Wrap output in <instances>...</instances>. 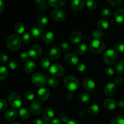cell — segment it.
Listing matches in <instances>:
<instances>
[{"mask_svg": "<svg viewBox=\"0 0 124 124\" xmlns=\"http://www.w3.org/2000/svg\"><path fill=\"white\" fill-rule=\"evenodd\" d=\"M85 111L84 109H82V110H80V112H79V116L81 117H85Z\"/></svg>", "mask_w": 124, "mask_h": 124, "instance_id": "6125c7cd", "label": "cell"}, {"mask_svg": "<svg viewBox=\"0 0 124 124\" xmlns=\"http://www.w3.org/2000/svg\"><path fill=\"white\" fill-rule=\"evenodd\" d=\"M50 61L47 57H43L41 60V66L43 69H47L50 66Z\"/></svg>", "mask_w": 124, "mask_h": 124, "instance_id": "74e56055", "label": "cell"}, {"mask_svg": "<svg viewBox=\"0 0 124 124\" xmlns=\"http://www.w3.org/2000/svg\"><path fill=\"white\" fill-rule=\"evenodd\" d=\"M103 59L107 65H113L117 59V53L115 49H109L103 54Z\"/></svg>", "mask_w": 124, "mask_h": 124, "instance_id": "3957f363", "label": "cell"}, {"mask_svg": "<svg viewBox=\"0 0 124 124\" xmlns=\"http://www.w3.org/2000/svg\"><path fill=\"white\" fill-rule=\"evenodd\" d=\"M82 86L86 91L92 92L95 87V83L90 78H85L82 81Z\"/></svg>", "mask_w": 124, "mask_h": 124, "instance_id": "7c38bea8", "label": "cell"}, {"mask_svg": "<svg viewBox=\"0 0 124 124\" xmlns=\"http://www.w3.org/2000/svg\"><path fill=\"white\" fill-rule=\"evenodd\" d=\"M8 76V70L4 66H0V81L5 79Z\"/></svg>", "mask_w": 124, "mask_h": 124, "instance_id": "d590c367", "label": "cell"}, {"mask_svg": "<svg viewBox=\"0 0 124 124\" xmlns=\"http://www.w3.org/2000/svg\"><path fill=\"white\" fill-rule=\"evenodd\" d=\"M73 98V93L71 92H67L65 94V99H66V100L70 101L72 100Z\"/></svg>", "mask_w": 124, "mask_h": 124, "instance_id": "11a10c76", "label": "cell"}, {"mask_svg": "<svg viewBox=\"0 0 124 124\" xmlns=\"http://www.w3.org/2000/svg\"><path fill=\"white\" fill-rule=\"evenodd\" d=\"M99 110H100L99 107L96 104H93V105H90L88 107L87 112H88V114L90 116H94L95 115H98V113L99 112Z\"/></svg>", "mask_w": 124, "mask_h": 124, "instance_id": "484cf974", "label": "cell"}, {"mask_svg": "<svg viewBox=\"0 0 124 124\" xmlns=\"http://www.w3.org/2000/svg\"><path fill=\"white\" fill-rule=\"evenodd\" d=\"M9 105L14 108H18L22 105V99L20 94L16 92H12L8 97Z\"/></svg>", "mask_w": 124, "mask_h": 124, "instance_id": "5b68a950", "label": "cell"}, {"mask_svg": "<svg viewBox=\"0 0 124 124\" xmlns=\"http://www.w3.org/2000/svg\"><path fill=\"white\" fill-rule=\"evenodd\" d=\"M116 71L119 74L124 73V60H120L116 63L115 67Z\"/></svg>", "mask_w": 124, "mask_h": 124, "instance_id": "f1b7e54d", "label": "cell"}, {"mask_svg": "<svg viewBox=\"0 0 124 124\" xmlns=\"http://www.w3.org/2000/svg\"><path fill=\"white\" fill-rule=\"evenodd\" d=\"M61 55V50L59 48L56 46H54L50 49L49 52V56L53 60H56L59 59Z\"/></svg>", "mask_w": 124, "mask_h": 124, "instance_id": "ffe728a7", "label": "cell"}, {"mask_svg": "<svg viewBox=\"0 0 124 124\" xmlns=\"http://www.w3.org/2000/svg\"><path fill=\"white\" fill-rule=\"evenodd\" d=\"M24 96H25V99H26L27 101H32L34 99V98H35L34 93L30 90L27 91V92L25 93Z\"/></svg>", "mask_w": 124, "mask_h": 124, "instance_id": "7bdbcfd3", "label": "cell"}, {"mask_svg": "<svg viewBox=\"0 0 124 124\" xmlns=\"http://www.w3.org/2000/svg\"><path fill=\"white\" fill-rule=\"evenodd\" d=\"M19 116L23 119H27L30 116V113L26 108H21L19 111Z\"/></svg>", "mask_w": 124, "mask_h": 124, "instance_id": "8d00e7d4", "label": "cell"}, {"mask_svg": "<svg viewBox=\"0 0 124 124\" xmlns=\"http://www.w3.org/2000/svg\"><path fill=\"white\" fill-rule=\"evenodd\" d=\"M90 99V95L87 92H84L79 94L78 96V101L80 102H87Z\"/></svg>", "mask_w": 124, "mask_h": 124, "instance_id": "1f68e13d", "label": "cell"}, {"mask_svg": "<svg viewBox=\"0 0 124 124\" xmlns=\"http://www.w3.org/2000/svg\"><path fill=\"white\" fill-rule=\"evenodd\" d=\"M29 56L28 53H27L26 52H23L21 54H20V59H21V61H27L29 60Z\"/></svg>", "mask_w": 124, "mask_h": 124, "instance_id": "816d5d0a", "label": "cell"}, {"mask_svg": "<svg viewBox=\"0 0 124 124\" xmlns=\"http://www.w3.org/2000/svg\"><path fill=\"white\" fill-rule=\"evenodd\" d=\"M87 52V46L85 44H81L76 48V53L79 55H83Z\"/></svg>", "mask_w": 124, "mask_h": 124, "instance_id": "f546056e", "label": "cell"}, {"mask_svg": "<svg viewBox=\"0 0 124 124\" xmlns=\"http://www.w3.org/2000/svg\"><path fill=\"white\" fill-rule=\"evenodd\" d=\"M114 70L111 67H107L105 69V73L107 76H112L114 75Z\"/></svg>", "mask_w": 124, "mask_h": 124, "instance_id": "f5cc1de1", "label": "cell"}, {"mask_svg": "<svg viewBox=\"0 0 124 124\" xmlns=\"http://www.w3.org/2000/svg\"><path fill=\"white\" fill-rule=\"evenodd\" d=\"M110 124H124V117L121 115H117L111 119Z\"/></svg>", "mask_w": 124, "mask_h": 124, "instance_id": "836d02e7", "label": "cell"}, {"mask_svg": "<svg viewBox=\"0 0 124 124\" xmlns=\"http://www.w3.org/2000/svg\"><path fill=\"white\" fill-rule=\"evenodd\" d=\"M50 124H62L61 121L59 119H54L52 120L51 121Z\"/></svg>", "mask_w": 124, "mask_h": 124, "instance_id": "91938a15", "label": "cell"}, {"mask_svg": "<svg viewBox=\"0 0 124 124\" xmlns=\"http://www.w3.org/2000/svg\"><path fill=\"white\" fill-rule=\"evenodd\" d=\"M17 111L14 109H10V110H7L6 111V114H5V118L7 121H13L16 119L17 117Z\"/></svg>", "mask_w": 124, "mask_h": 124, "instance_id": "603a6c76", "label": "cell"}, {"mask_svg": "<svg viewBox=\"0 0 124 124\" xmlns=\"http://www.w3.org/2000/svg\"><path fill=\"white\" fill-rule=\"evenodd\" d=\"M8 61V56L6 53L2 52L0 53V62L1 64H6Z\"/></svg>", "mask_w": 124, "mask_h": 124, "instance_id": "7dc6e473", "label": "cell"}, {"mask_svg": "<svg viewBox=\"0 0 124 124\" xmlns=\"http://www.w3.org/2000/svg\"><path fill=\"white\" fill-rule=\"evenodd\" d=\"M43 105L40 102L33 101L30 106V110L34 115H38L43 111Z\"/></svg>", "mask_w": 124, "mask_h": 124, "instance_id": "9c48e42d", "label": "cell"}, {"mask_svg": "<svg viewBox=\"0 0 124 124\" xmlns=\"http://www.w3.org/2000/svg\"><path fill=\"white\" fill-rule=\"evenodd\" d=\"M0 124H1V122H0Z\"/></svg>", "mask_w": 124, "mask_h": 124, "instance_id": "03108f58", "label": "cell"}, {"mask_svg": "<svg viewBox=\"0 0 124 124\" xmlns=\"http://www.w3.org/2000/svg\"><path fill=\"white\" fill-rule=\"evenodd\" d=\"M64 83L65 87L70 92H74L76 90L79 86V80L75 76L72 75L66 76L64 80Z\"/></svg>", "mask_w": 124, "mask_h": 124, "instance_id": "7a4b0ae2", "label": "cell"}, {"mask_svg": "<svg viewBox=\"0 0 124 124\" xmlns=\"http://www.w3.org/2000/svg\"><path fill=\"white\" fill-rule=\"evenodd\" d=\"M31 39H32V36H31V34L29 33H25L22 36V40L25 42H30Z\"/></svg>", "mask_w": 124, "mask_h": 124, "instance_id": "bcb514c9", "label": "cell"}, {"mask_svg": "<svg viewBox=\"0 0 124 124\" xmlns=\"http://www.w3.org/2000/svg\"><path fill=\"white\" fill-rule=\"evenodd\" d=\"M50 95V91L46 88H41L38 92V97L39 100L45 101L48 99Z\"/></svg>", "mask_w": 124, "mask_h": 124, "instance_id": "2e32d148", "label": "cell"}, {"mask_svg": "<svg viewBox=\"0 0 124 124\" xmlns=\"http://www.w3.org/2000/svg\"><path fill=\"white\" fill-rule=\"evenodd\" d=\"M47 81L46 77L41 73H35L31 76V82L36 87H43Z\"/></svg>", "mask_w": 124, "mask_h": 124, "instance_id": "8992f818", "label": "cell"}, {"mask_svg": "<svg viewBox=\"0 0 124 124\" xmlns=\"http://www.w3.org/2000/svg\"><path fill=\"white\" fill-rule=\"evenodd\" d=\"M47 83L48 85L51 88H56L59 85V81L56 78L51 77L48 79Z\"/></svg>", "mask_w": 124, "mask_h": 124, "instance_id": "4dcf8cb0", "label": "cell"}, {"mask_svg": "<svg viewBox=\"0 0 124 124\" xmlns=\"http://www.w3.org/2000/svg\"><path fill=\"white\" fill-rule=\"evenodd\" d=\"M65 61L69 65L74 66L77 65L79 59L76 54L74 53H68L65 56Z\"/></svg>", "mask_w": 124, "mask_h": 124, "instance_id": "8fae6325", "label": "cell"}, {"mask_svg": "<svg viewBox=\"0 0 124 124\" xmlns=\"http://www.w3.org/2000/svg\"><path fill=\"white\" fill-rule=\"evenodd\" d=\"M97 27L101 30H107L110 27V24L105 19H100L98 21L96 24Z\"/></svg>", "mask_w": 124, "mask_h": 124, "instance_id": "d4e9b609", "label": "cell"}, {"mask_svg": "<svg viewBox=\"0 0 124 124\" xmlns=\"http://www.w3.org/2000/svg\"><path fill=\"white\" fill-rule=\"evenodd\" d=\"M49 71L53 76L56 77H61L65 74V70L62 65L54 64L50 67Z\"/></svg>", "mask_w": 124, "mask_h": 124, "instance_id": "ba28073f", "label": "cell"}, {"mask_svg": "<svg viewBox=\"0 0 124 124\" xmlns=\"http://www.w3.org/2000/svg\"><path fill=\"white\" fill-rule=\"evenodd\" d=\"M59 120L64 123H67L69 122V116L65 113H62L59 115Z\"/></svg>", "mask_w": 124, "mask_h": 124, "instance_id": "c3c4849f", "label": "cell"}, {"mask_svg": "<svg viewBox=\"0 0 124 124\" xmlns=\"http://www.w3.org/2000/svg\"><path fill=\"white\" fill-rule=\"evenodd\" d=\"M67 124H81V123L76 120H71V121H69Z\"/></svg>", "mask_w": 124, "mask_h": 124, "instance_id": "94428289", "label": "cell"}, {"mask_svg": "<svg viewBox=\"0 0 124 124\" xmlns=\"http://www.w3.org/2000/svg\"><path fill=\"white\" fill-rule=\"evenodd\" d=\"M87 70V67L84 63H80L78 64L76 66V70L80 73H84Z\"/></svg>", "mask_w": 124, "mask_h": 124, "instance_id": "b9f144b4", "label": "cell"}, {"mask_svg": "<svg viewBox=\"0 0 124 124\" xmlns=\"http://www.w3.org/2000/svg\"><path fill=\"white\" fill-rule=\"evenodd\" d=\"M42 39L45 43L47 44H50L54 41V35L51 31H47L44 33Z\"/></svg>", "mask_w": 124, "mask_h": 124, "instance_id": "cb8c5ba5", "label": "cell"}, {"mask_svg": "<svg viewBox=\"0 0 124 124\" xmlns=\"http://www.w3.org/2000/svg\"><path fill=\"white\" fill-rule=\"evenodd\" d=\"M44 31L42 27L39 26H34L31 28V35L36 39H40L43 38Z\"/></svg>", "mask_w": 124, "mask_h": 124, "instance_id": "4fadbf2b", "label": "cell"}, {"mask_svg": "<svg viewBox=\"0 0 124 124\" xmlns=\"http://www.w3.org/2000/svg\"><path fill=\"white\" fill-rule=\"evenodd\" d=\"M14 30L17 33L22 34L25 30V25L21 22L16 23L14 25Z\"/></svg>", "mask_w": 124, "mask_h": 124, "instance_id": "83f0119b", "label": "cell"}, {"mask_svg": "<svg viewBox=\"0 0 124 124\" xmlns=\"http://www.w3.org/2000/svg\"><path fill=\"white\" fill-rule=\"evenodd\" d=\"M51 17L53 20L56 21H62L65 18V14L64 11L61 9H54L51 12Z\"/></svg>", "mask_w": 124, "mask_h": 124, "instance_id": "30bf717a", "label": "cell"}, {"mask_svg": "<svg viewBox=\"0 0 124 124\" xmlns=\"http://www.w3.org/2000/svg\"><path fill=\"white\" fill-rule=\"evenodd\" d=\"M42 53V49L40 46L38 44L33 45L31 46L29 50V58H31V59H36L40 58Z\"/></svg>", "mask_w": 124, "mask_h": 124, "instance_id": "52a82bcc", "label": "cell"}, {"mask_svg": "<svg viewBox=\"0 0 124 124\" xmlns=\"http://www.w3.org/2000/svg\"><path fill=\"white\" fill-rule=\"evenodd\" d=\"M90 50L94 54L102 53L105 48V44L104 41L99 39H94L90 44Z\"/></svg>", "mask_w": 124, "mask_h": 124, "instance_id": "277c9868", "label": "cell"}, {"mask_svg": "<svg viewBox=\"0 0 124 124\" xmlns=\"http://www.w3.org/2000/svg\"><path fill=\"white\" fill-rule=\"evenodd\" d=\"M7 102L6 99H0V111H3L7 108Z\"/></svg>", "mask_w": 124, "mask_h": 124, "instance_id": "ee69618b", "label": "cell"}, {"mask_svg": "<svg viewBox=\"0 0 124 124\" xmlns=\"http://www.w3.org/2000/svg\"><path fill=\"white\" fill-rule=\"evenodd\" d=\"M35 68H36V65L32 61H27L24 64V70L27 73H32L35 70Z\"/></svg>", "mask_w": 124, "mask_h": 124, "instance_id": "d6986e66", "label": "cell"}, {"mask_svg": "<svg viewBox=\"0 0 124 124\" xmlns=\"http://www.w3.org/2000/svg\"><path fill=\"white\" fill-rule=\"evenodd\" d=\"M60 47L61 49L64 52H69L70 49H71V46L67 42H62L61 44Z\"/></svg>", "mask_w": 124, "mask_h": 124, "instance_id": "f6af8a7d", "label": "cell"}, {"mask_svg": "<svg viewBox=\"0 0 124 124\" xmlns=\"http://www.w3.org/2000/svg\"><path fill=\"white\" fill-rule=\"evenodd\" d=\"M86 4L90 10H94L97 7V3L94 0H87Z\"/></svg>", "mask_w": 124, "mask_h": 124, "instance_id": "60d3db41", "label": "cell"}, {"mask_svg": "<svg viewBox=\"0 0 124 124\" xmlns=\"http://www.w3.org/2000/svg\"><path fill=\"white\" fill-rule=\"evenodd\" d=\"M117 105H118L119 107L121 108H124V99H120L117 102Z\"/></svg>", "mask_w": 124, "mask_h": 124, "instance_id": "680465c9", "label": "cell"}, {"mask_svg": "<svg viewBox=\"0 0 124 124\" xmlns=\"http://www.w3.org/2000/svg\"><path fill=\"white\" fill-rule=\"evenodd\" d=\"M114 18L117 23L121 24L124 23V9H117L114 14Z\"/></svg>", "mask_w": 124, "mask_h": 124, "instance_id": "44dd1931", "label": "cell"}, {"mask_svg": "<svg viewBox=\"0 0 124 124\" xmlns=\"http://www.w3.org/2000/svg\"><path fill=\"white\" fill-rule=\"evenodd\" d=\"M33 124H47L44 121L40 119H35L33 122Z\"/></svg>", "mask_w": 124, "mask_h": 124, "instance_id": "9f6ffc18", "label": "cell"}, {"mask_svg": "<svg viewBox=\"0 0 124 124\" xmlns=\"http://www.w3.org/2000/svg\"><path fill=\"white\" fill-rule=\"evenodd\" d=\"M6 44L10 50L17 51L21 46V39L19 36L16 35H10L7 39Z\"/></svg>", "mask_w": 124, "mask_h": 124, "instance_id": "6da1fadb", "label": "cell"}, {"mask_svg": "<svg viewBox=\"0 0 124 124\" xmlns=\"http://www.w3.org/2000/svg\"><path fill=\"white\" fill-rule=\"evenodd\" d=\"M92 35L95 39L100 40L104 37V33L101 30H94L92 32Z\"/></svg>", "mask_w": 124, "mask_h": 124, "instance_id": "e575fe53", "label": "cell"}, {"mask_svg": "<svg viewBox=\"0 0 124 124\" xmlns=\"http://www.w3.org/2000/svg\"><path fill=\"white\" fill-rule=\"evenodd\" d=\"M124 82V78L122 76H117L116 78L115 79V83L117 85H119L121 84H122V82Z\"/></svg>", "mask_w": 124, "mask_h": 124, "instance_id": "db71d44e", "label": "cell"}, {"mask_svg": "<svg viewBox=\"0 0 124 124\" xmlns=\"http://www.w3.org/2000/svg\"><path fill=\"white\" fill-rule=\"evenodd\" d=\"M116 87L115 84L108 83L104 87V93L107 96H113L116 93Z\"/></svg>", "mask_w": 124, "mask_h": 124, "instance_id": "5bb4252c", "label": "cell"}, {"mask_svg": "<svg viewBox=\"0 0 124 124\" xmlns=\"http://www.w3.org/2000/svg\"><path fill=\"white\" fill-rule=\"evenodd\" d=\"M107 1L108 2V3L110 4L111 5V6H119V4H121L122 0H107Z\"/></svg>", "mask_w": 124, "mask_h": 124, "instance_id": "681fc988", "label": "cell"}, {"mask_svg": "<svg viewBox=\"0 0 124 124\" xmlns=\"http://www.w3.org/2000/svg\"><path fill=\"white\" fill-rule=\"evenodd\" d=\"M5 5L2 0H0V13H2L4 11Z\"/></svg>", "mask_w": 124, "mask_h": 124, "instance_id": "6f0895ef", "label": "cell"}, {"mask_svg": "<svg viewBox=\"0 0 124 124\" xmlns=\"http://www.w3.org/2000/svg\"><path fill=\"white\" fill-rule=\"evenodd\" d=\"M104 107L106 110L111 111L113 110L116 107V103L113 99H107L104 102Z\"/></svg>", "mask_w": 124, "mask_h": 124, "instance_id": "7402d4cb", "label": "cell"}, {"mask_svg": "<svg viewBox=\"0 0 124 124\" xmlns=\"http://www.w3.org/2000/svg\"><path fill=\"white\" fill-rule=\"evenodd\" d=\"M82 35L80 31H75L71 34L70 37V42L73 44H77L81 42Z\"/></svg>", "mask_w": 124, "mask_h": 124, "instance_id": "ac0fdd59", "label": "cell"}, {"mask_svg": "<svg viewBox=\"0 0 124 124\" xmlns=\"http://www.w3.org/2000/svg\"><path fill=\"white\" fill-rule=\"evenodd\" d=\"M48 23V18L44 15H41L38 18V23L41 27H44Z\"/></svg>", "mask_w": 124, "mask_h": 124, "instance_id": "d6a6232c", "label": "cell"}, {"mask_svg": "<svg viewBox=\"0 0 124 124\" xmlns=\"http://www.w3.org/2000/svg\"><path fill=\"white\" fill-rule=\"evenodd\" d=\"M101 16L104 19H109L112 16V12L109 8H104L102 11Z\"/></svg>", "mask_w": 124, "mask_h": 124, "instance_id": "f35d334b", "label": "cell"}, {"mask_svg": "<svg viewBox=\"0 0 124 124\" xmlns=\"http://www.w3.org/2000/svg\"><path fill=\"white\" fill-rule=\"evenodd\" d=\"M9 67L12 70H18L20 67V64L16 60H12L9 63Z\"/></svg>", "mask_w": 124, "mask_h": 124, "instance_id": "ab89813d", "label": "cell"}, {"mask_svg": "<svg viewBox=\"0 0 124 124\" xmlns=\"http://www.w3.org/2000/svg\"><path fill=\"white\" fill-rule=\"evenodd\" d=\"M20 124L18 123V122H15V123H13V124Z\"/></svg>", "mask_w": 124, "mask_h": 124, "instance_id": "e7e4bbea", "label": "cell"}, {"mask_svg": "<svg viewBox=\"0 0 124 124\" xmlns=\"http://www.w3.org/2000/svg\"><path fill=\"white\" fill-rule=\"evenodd\" d=\"M117 52L120 53H124V42H121L116 46Z\"/></svg>", "mask_w": 124, "mask_h": 124, "instance_id": "f907efd6", "label": "cell"}, {"mask_svg": "<svg viewBox=\"0 0 124 124\" xmlns=\"http://www.w3.org/2000/svg\"><path fill=\"white\" fill-rule=\"evenodd\" d=\"M85 5V0H73L71 3V7L74 10L80 11L84 8Z\"/></svg>", "mask_w": 124, "mask_h": 124, "instance_id": "9a60e30c", "label": "cell"}, {"mask_svg": "<svg viewBox=\"0 0 124 124\" xmlns=\"http://www.w3.org/2000/svg\"><path fill=\"white\" fill-rule=\"evenodd\" d=\"M45 1L46 0H35L36 3L38 4H43L45 2Z\"/></svg>", "mask_w": 124, "mask_h": 124, "instance_id": "be15d7a7", "label": "cell"}, {"mask_svg": "<svg viewBox=\"0 0 124 124\" xmlns=\"http://www.w3.org/2000/svg\"><path fill=\"white\" fill-rule=\"evenodd\" d=\"M54 110L51 108H46L43 111V113H42L44 119L47 122L52 121L53 117H54Z\"/></svg>", "mask_w": 124, "mask_h": 124, "instance_id": "e0dca14e", "label": "cell"}, {"mask_svg": "<svg viewBox=\"0 0 124 124\" xmlns=\"http://www.w3.org/2000/svg\"><path fill=\"white\" fill-rule=\"evenodd\" d=\"M66 0H48V4L52 7L54 8H59L64 6Z\"/></svg>", "mask_w": 124, "mask_h": 124, "instance_id": "4316f807", "label": "cell"}]
</instances>
